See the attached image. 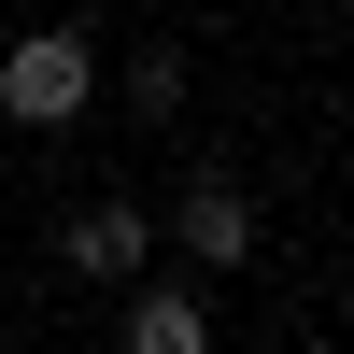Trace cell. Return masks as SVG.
Wrapping results in <instances>:
<instances>
[{"label":"cell","mask_w":354,"mask_h":354,"mask_svg":"<svg viewBox=\"0 0 354 354\" xmlns=\"http://www.w3.org/2000/svg\"><path fill=\"white\" fill-rule=\"evenodd\" d=\"M85 100H100V43H85V28H15V57H0V113H15V128H71Z\"/></svg>","instance_id":"obj_1"},{"label":"cell","mask_w":354,"mask_h":354,"mask_svg":"<svg viewBox=\"0 0 354 354\" xmlns=\"http://www.w3.org/2000/svg\"><path fill=\"white\" fill-rule=\"evenodd\" d=\"M170 255H185V270H255V198L227 185V170H198V185L170 198Z\"/></svg>","instance_id":"obj_2"},{"label":"cell","mask_w":354,"mask_h":354,"mask_svg":"<svg viewBox=\"0 0 354 354\" xmlns=\"http://www.w3.org/2000/svg\"><path fill=\"white\" fill-rule=\"evenodd\" d=\"M142 255H156V213H142V198H85V213L57 227V270L71 283H142Z\"/></svg>","instance_id":"obj_3"},{"label":"cell","mask_w":354,"mask_h":354,"mask_svg":"<svg viewBox=\"0 0 354 354\" xmlns=\"http://www.w3.org/2000/svg\"><path fill=\"white\" fill-rule=\"evenodd\" d=\"M198 340H213L198 283H142V298H128V354H198Z\"/></svg>","instance_id":"obj_4"},{"label":"cell","mask_w":354,"mask_h":354,"mask_svg":"<svg viewBox=\"0 0 354 354\" xmlns=\"http://www.w3.org/2000/svg\"><path fill=\"white\" fill-rule=\"evenodd\" d=\"M185 100V43H128V113H170Z\"/></svg>","instance_id":"obj_5"}]
</instances>
